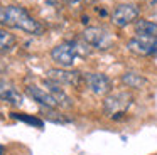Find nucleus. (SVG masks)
Returning <instances> with one entry per match:
<instances>
[{
    "mask_svg": "<svg viewBox=\"0 0 157 155\" xmlns=\"http://www.w3.org/2000/svg\"><path fill=\"white\" fill-rule=\"evenodd\" d=\"M0 27L22 30L31 36L44 34L42 24L36 20L29 13V10L21 5H0Z\"/></svg>",
    "mask_w": 157,
    "mask_h": 155,
    "instance_id": "1",
    "label": "nucleus"
},
{
    "mask_svg": "<svg viewBox=\"0 0 157 155\" xmlns=\"http://www.w3.org/2000/svg\"><path fill=\"white\" fill-rule=\"evenodd\" d=\"M133 104V96L128 91H118V93H110L103 100V111L113 120H118Z\"/></svg>",
    "mask_w": 157,
    "mask_h": 155,
    "instance_id": "2",
    "label": "nucleus"
},
{
    "mask_svg": "<svg viewBox=\"0 0 157 155\" xmlns=\"http://www.w3.org/2000/svg\"><path fill=\"white\" fill-rule=\"evenodd\" d=\"M76 57H79L76 40H66V42H61L51 49V59L59 67H64V69H69L75 64Z\"/></svg>",
    "mask_w": 157,
    "mask_h": 155,
    "instance_id": "3",
    "label": "nucleus"
},
{
    "mask_svg": "<svg viewBox=\"0 0 157 155\" xmlns=\"http://www.w3.org/2000/svg\"><path fill=\"white\" fill-rule=\"evenodd\" d=\"M46 79H51L61 86L81 88L85 84V74L75 69H64V67H54L46 73Z\"/></svg>",
    "mask_w": 157,
    "mask_h": 155,
    "instance_id": "4",
    "label": "nucleus"
},
{
    "mask_svg": "<svg viewBox=\"0 0 157 155\" xmlns=\"http://www.w3.org/2000/svg\"><path fill=\"white\" fill-rule=\"evenodd\" d=\"M139 13L140 10L135 3H120L112 12V22L117 27H127L139 19Z\"/></svg>",
    "mask_w": 157,
    "mask_h": 155,
    "instance_id": "5",
    "label": "nucleus"
},
{
    "mask_svg": "<svg viewBox=\"0 0 157 155\" xmlns=\"http://www.w3.org/2000/svg\"><path fill=\"white\" fill-rule=\"evenodd\" d=\"M81 39L90 47H95V49H108L112 46V39H110L108 32L101 27H86L81 34Z\"/></svg>",
    "mask_w": 157,
    "mask_h": 155,
    "instance_id": "6",
    "label": "nucleus"
},
{
    "mask_svg": "<svg viewBox=\"0 0 157 155\" xmlns=\"http://www.w3.org/2000/svg\"><path fill=\"white\" fill-rule=\"evenodd\" d=\"M85 84L96 96H108L112 93V81L103 73H88L85 74Z\"/></svg>",
    "mask_w": 157,
    "mask_h": 155,
    "instance_id": "7",
    "label": "nucleus"
},
{
    "mask_svg": "<svg viewBox=\"0 0 157 155\" xmlns=\"http://www.w3.org/2000/svg\"><path fill=\"white\" fill-rule=\"evenodd\" d=\"M25 94H27L29 98H32L36 103H39L41 106H46V108H59L56 98L52 96L49 91L42 89V88H39V86H34V84L27 86V88H25Z\"/></svg>",
    "mask_w": 157,
    "mask_h": 155,
    "instance_id": "8",
    "label": "nucleus"
},
{
    "mask_svg": "<svg viewBox=\"0 0 157 155\" xmlns=\"http://www.w3.org/2000/svg\"><path fill=\"white\" fill-rule=\"evenodd\" d=\"M157 37H144V36H135L133 39L128 40L127 47L130 52L137 54V56H152L154 49V40Z\"/></svg>",
    "mask_w": 157,
    "mask_h": 155,
    "instance_id": "9",
    "label": "nucleus"
},
{
    "mask_svg": "<svg viewBox=\"0 0 157 155\" xmlns=\"http://www.w3.org/2000/svg\"><path fill=\"white\" fill-rule=\"evenodd\" d=\"M0 101H5L9 104H14V106H21L22 104V93L14 84L0 79Z\"/></svg>",
    "mask_w": 157,
    "mask_h": 155,
    "instance_id": "10",
    "label": "nucleus"
},
{
    "mask_svg": "<svg viewBox=\"0 0 157 155\" xmlns=\"http://www.w3.org/2000/svg\"><path fill=\"white\" fill-rule=\"evenodd\" d=\"M42 83H44V86H46V91H49V93L56 98L59 108H71L73 106L71 98L64 93V89H63L61 84L54 83V81H51V79H44Z\"/></svg>",
    "mask_w": 157,
    "mask_h": 155,
    "instance_id": "11",
    "label": "nucleus"
},
{
    "mask_svg": "<svg viewBox=\"0 0 157 155\" xmlns=\"http://www.w3.org/2000/svg\"><path fill=\"white\" fill-rule=\"evenodd\" d=\"M122 83L123 86L130 88V89H142L147 84V78H144L142 74L135 73V71H128V73L122 74Z\"/></svg>",
    "mask_w": 157,
    "mask_h": 155,
    "instance_id": "12",
    "label": "nucleus"
},
{
    "mask_svg": "<svg viewBox=\"0 0 157 155\" xmlns=\"http://www.w3.org/2000/svg\"><path fill=\"white\" fill-rule=\"evenodd\" d=\"M135 34L144 37H157V24L147 19L135 20Z\"/></svg>",
    "mask_w": 157,
    "mask_h": 155,
    "instance_id": "13",
    "label": "nucleus"
},
{
    "mask_svg": "<svg viewBox=\"0 0 157 155\" xmlns=\"http://www.w3.org/2000/svg\"><path fill=\"white\" fill-rule=\"evenodd\" d=\"M17 44V37L10 34L5 27H0V54L10 52Z\"/></svg>",
    "mask_w": 157,
    "mask_h": 155,
    "instance_id": "14",
    "label": "nucleus"
},
{
    "mask_svg": "<svg viewBox=\"0 0 157 155\" xmlns=\"http://www.w3.org/2000/svg\"><path fill=\"white\" fill-rule=\"evenodd\" d=\"M12 118H15V120H19V121H24V123H29V125H34V127H37V128L44 127L42 120H39V118H36V116H29V115H24V113H12Z\"/></svg>",
    "mask_w": 157,
    "mask_h": 155,
    "instance_id": "15",
    "label": "nucleus"
},
{
    "mask_svg": "<svg viewBox=\"0 0 157 155\" xmlns=\"http://www.w3.org/2000/svg\"><path fill=\"white\" fill-rule=\"evenodd\" d=\"M54 110H56V108H46V106H42V111H44L46 116H48L51 121H56V123H64V121H68L61 113H56Z\"/></svg>",
    "mask_w": 157,
    "mask_h": 155,
    "instance_id": "16",
    "label": "nucleus"
},
{
    "mask_svg": "<svg viewBox=\"0 0 157 155\" xmlns=\"http://www.w3.org/2000/svg\"><path fill=\"white\" fill-rule=\"evenodd\" d=\"M152 56H157V39L154 40V49H152Z\"/></svg>",
    "mask_w": 157,
    "mask_h": 155,
    "instance_id": "17",
    "label": "nucleus"
},
{
    "mask_svg": "<svg viewBox=\"0 0 157 155\" xmlns=\"http://www.w3.org/2000/svg\"><path fill=\"white\" fill-rule=\"evenodd\" d=\"M0 155H4V147L0 145Z\"/></svg>",
    "mask_w": 157,
    "mask_h": 155,
    "instance_id": "18",
    "label": "nucleus"
},
{
    "mask_svg": "<svg viewBox=\"0 0 157 155\" xmlns=\"http://www.w3.org/2000/svg\"><path fill=\"white\" fill-rule=\"evenodd\" d=\"M79 2H86V3H90V2H95V0H79Z\"/></svg>",
    "mask_w": 157,
    "mask_h": 155,
    "instance_id": "19",
    "label": "nucleus"
}]
</instances>
